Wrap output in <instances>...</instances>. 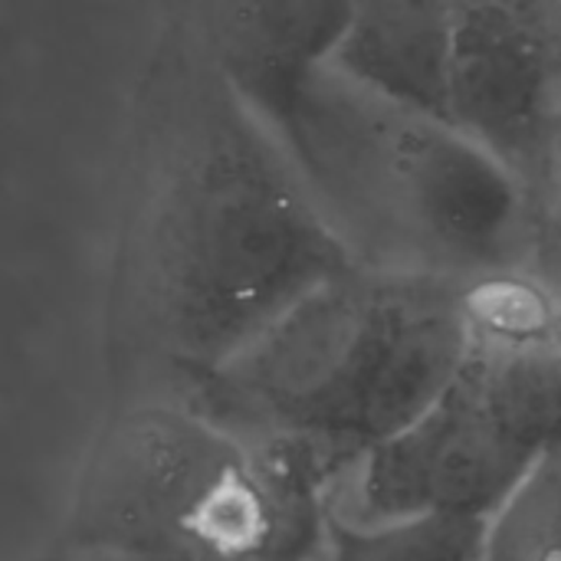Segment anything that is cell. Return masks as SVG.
<instances>
[{
    "instance_id": "30bf717a",
    "label": "cell",
    "mask_w": 561,
    "mask_h": 561,
    "mask_svg": "<svg viewBox=\"0 0 561 561\" xmlns=\"http://www.w3.org/2000/svg\"><path fill=\"white\" fill-rule=\"evenodd\" d=\"M486 561H561V440L490 516Z\"/></svg>"
},
{
    "instance_id": "8992f818",
    "label": "cell",
    "mask_w": 561,
    "mask_h": 561,
    "mask_svg": "<svg viewBox=\"0 0 561 561\" xmlns=\"http://www.w3.org/2000/svg\"><path fill=\"white\" fill-rule=\"evenodd\" d=\"M178 23L302 171L309 108L348 30V0H181Z\"/></svg>"
},
{
    "instance_id": "ba28073f",
    "label": "cell",
    "mask_w": 561,
    "mask_h": 561,
    "mask_svg": "<svg viewBox=\"0 0 561 561\" xmlns=\"http://www.w3.org/2000/svg\"><path fill=\"white\" fill-rule=\"evenodd\" d=\"M457 13L450 0H348L332 72L378 99L444 118Z\"/></svg>"
},
{
    "instance_id": "5b68a950",
    "label": "cell",
    "mask_w": 561,
    "mask_h": 561,
    "mask_svg": "<svg viewBox=\"0 0 561 561\" xmlns=\"http://www.w3.org/2000/svg\"><path fill=\"white\" fill-rule=\"evenodd\" d=\"M561 440V365L533 345L473 342L447 388L332 493L352 519L463 513L490 519Z\"/></svg>"
},
{
    "instance_id": "277c9868",
    "label": "cell",
    "mask_w": 561,
    "mask_h": 561,
    "mask_svg": "<svg viewBox=\"0 0 561 561\" xmlns=\"http://www.w3.org/2000/svg\"><path fill=\"white\" fill-rule=\"evenodd\" d=\"M342 82V99L329 72L319 82L302 174L332 227L375 210L355 263L463 286L536 266L523 178L506 161L440 115Z\"/></svg>"
},
{
    "instance_id": "8fae6325",
    "label": "cell",
    "mask_w": 561,
    "mask_h": 561,
    "mask_svg": "<svg viewBox=\"0 0 561 561\" xmlns=\"http://www.w3.org/2000/svg\"><path fill=\"white\" fill-rule=\"evenodd\" d=\"M542 276H546L549 296H546L542 329H539V339H536L533 348H542L546 355H552L561 365V276H552V273H546V270H542Z\"/></svg>"
},
{
    "instance_id": "5bb4252c",
    "label": "cell",
    "mask_w": 561,
    "mask_h": 561,
    "mask_svg": "<svg viewBox=\"0 0 561 561\" xmlns=\"http://www.w3.org/2000/svg\"><path fill=\"white\" fill-rule=\"evenodd\" d=\"M30 561H72V559H66V556H62L59 549H53V546H49V549H46L43 556H36V559H30Z\"/></svg>"
},
{
    "instance_id": "3957f363",
    "label": "cell",
    "mask_w": 561,
    "mask_h": 561,
    "mask_svg": "<svg viewBox=\"0 0 561 561\" xmlns=\"http://www.w3.org/2000/svg\"><path fill=\"white\" fill-rule=\"evenodd\" d=\"M332 493L194 401L112 404L53 549L72 561H319Z\"/></svg>"
},
{
    "instance_id": "52a82bcc",
    "label": "cell",
    "mask_w": 561,
    "mask_h": 561,
    "mask_svg": "<svg viewBox=\"0 0 561 561\" xmlns=\"http://www.w3.org/2000/svg\"><path fill=\"white\" fill-rule=\"evenodd\" d=\"M556 62L542 26L500 0L460 7L447 59L444 118L516 174L546 154L556 122Z\"/></svg>"
},
{
    "instance_id": "4fadbf2b",
    "label": "cell",
    "mask_w": 561,
    "mask_h": 561,
    "mask_svg": "<svg viewBox=\"0 0 561 561\" xmlns=\"http://www.w3.org/2000/svg\"><path fill=\"white\" fill-rule=\"evenodd\" d=\"M546 43L552 49V62H556V76L561 82V0H546Z\"/></svg>"
},
{
    "instance_id": "7a4b0ae2",
    "label": "cell",
    "mask_w": 561,
    "mask_h": 561,
    "mask_svg": "<svg viewBox=\"0 0 561 561\" xmlns=\"http://www.w3.org/2000/svg\"><path fill=\"white\" fill-rule=\"evenodd\" d=\"M473 342L463 283L355 263L289 309L194 404L335 493L447 388Z\"/></svg>"
},
{
    "instance_id": "7c38bea8",
    "label": "cell",
    "mask_w": 561,
    "mask_h": 561,
    "mask_svg": "<svg viewBox=\"0 0 561 561\" xmlns=\"http://www.w3.org/2000/svg\"><path fill=\"white\" fill-rule=\"evenodd\" d=\"M546 168H549V184L556 191L561 204V112H556V122H552V135H549V145H546V154H542Z\"/></svg>"
},
{
    "instance_id": "9c48e42d",
    "label": "cell",
    "mask_w": 561,
    "mask_h": 561,
    "mask_svg": "<svg viewBox=\"0 0 561 561\" xmlns=\"http://www.w3.org/2000/svg\"><path fill=\"white\" fill-rule=\"evenodd\" d=\"M486 523L463 513L352 519L332 510L319 561H486Z\"/></svg>"
},
{
    "instance_id": "6da1fadb",
    "label": "cell",
    "mask_w": 561,
    "mask_h": 561,
    "mask_svg": "<svg viewBox=\"0 0 561 561\" xmlns=\"http://www.w3.org/2000/svg\"><path fill=\"white\" fill-rule=\"evenodd\" d=\"M348 266L289 148L171 20L131 108L102 325L112 404L194 401Z\"/></svg>"
}]
</instances>
